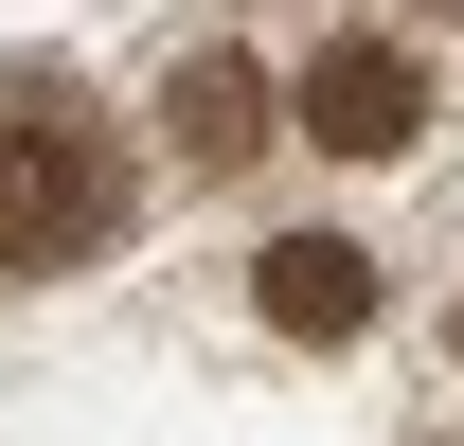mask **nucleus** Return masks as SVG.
<instances>
[{"instance_id": "2", "label": "nucleus", "mask_w": 464, "mask_h": 446, "mask_svg": "<svg viewBox=\"0 0 464 446\" xmlns=\"http://www.w3.org/2000/svg\"><path fill=\"white\" fill-rule=\"evenodd\" d=\"M304 143H322V161H411V143H429V72H411L393 36H322V72H304Z\"/></svg>"}, {"instance_id": "4", "label": "nucleus", "mask_w": 464, "mask_h": 446, "mask_svg": "<svg viewBox=\"0 0 464 446\" xmlns=\"http://www.w3.org/2000/svg\"><path fill=\"white\" fill-rule=\"evenodd\" d=\"M250 304H268L286 339H357L375 322V250H357V232H286V250L250 268Z\"/></svg>"}, {"instance_id": "1", "label": "nucleus", "mask_w": 464, "mask_h": 446, "mask_svg": "<svg viewBox=\"0 0 464 446\" xmlns=\"http://www.w3.org/2000/svg\"><path fill=\"white\" fill-rule=\"evenodd\" d=\"M125 232V143L72 72H0V268H90Z\"/></svg>"}, {"instance_id": "3", "label": "nucleus", "mask_w": 464, "mask_h": 446, "mask_svg": "<svg viewBox=\"0 0 464 446\" xmlns=\"http://www.w3.org/2000/svg\"><path fill=\"white\" fill-rule=\"evenodd\" d=\"M161 143H179V179H232L250 143H268V72L250 54H179L161 72Z\"/></svg>"}]
</instances>
